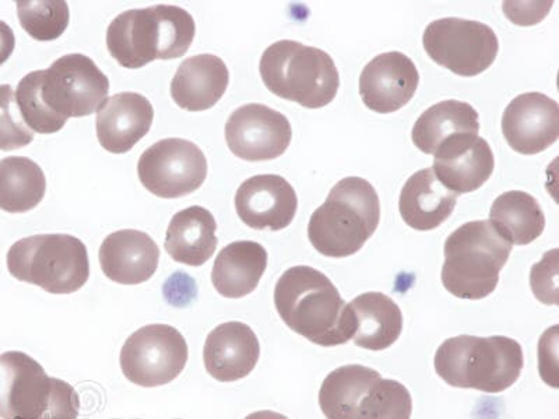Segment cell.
<instances>
[{
	"label": "cell",
	"mask_w": 559,
	"mask_h": 419,
	"mask_svg": "<svg viewBox=\"0 0 559 419\" xmlns=\"http://www.w3.org/2000/svg\"><path fill=\"white\" fill-rule=\"evenodd\" d=\"M47 179L37 163L27 157L0 159V210L27 213L43 202Z\"/></svg>",
	"instance_id": "f1b7e54d"
},
{
	"label": "cell",
	"mask_w": 559,
	"mask_h": 419,
	"mask_svg": "<svg viewBox=\"0 0 559 419\" xmlns=\"http://www.w3.org/2000/svg\"><path fill=\"white\" fill-rule=\"evenodd\" d=\"M412 394L401 382L379 379L359 403L357 419H412Z\"/></svg>",
	"instance_id": "4dcf8cb0"
},
{
	"label": "cell",
	"mask_w": 559,
	"mask_h": 419,
	"mask_svg": "<svg viewBox=\"0 0 559 419\" xmlns=\"http://www.w3.org/2000/svg\"><path fill=\"white\" fill-rule=\"evenodd\" d=\"M524 358L521 344L503 336L448 338L436 354L438 376L449 386L497 394L521 378Z\"/></svg>",
	"instance_id": "277c9868"
},
{
	"label": "cell",
	"mask_w": 559,
	"mask_h": 419,
	"mask_svg": "<svg viewBox=\"0 0 559 419\" xmlns=\"http://www.w3.org/2000/svg\"><path fill=\"white\" fill-rule=\"evenodd\" d=\"M489 222L512 244H528L540 238L546 228L540 203L523 191L502 193L492 203Z\"/></svg>",
	"instance_id": "4316f807"
},
{
	"label": "cell",
	"mask_w": 559,
	"mask_h": 419,
	"mask_svg": "<svg viewBox=\"0 0 559 419\" xmlns=\"http://www.w3.org/2000/svg\"><path fill=\"white\" fill-rule=\"evenodd\" d=\"M259 357L261 343L252 328L241 322L219 324L204 343V368L218 382H237L251 375Z\"/></svg>",
	"instance_id": "ac0fdd59"
},
{
	"label": "cell",
	"mask_w": 559,
	"mask_h": 419,
	"mask_svg": "<svg viewBox=\"0 0 559 419\" xmlns=\"http://www.w3.org/2000/svg\"><path fill=\"white\" fill-rule=\"evenodd\" d=\"M259 72L274 96L308 109L326 107L341 87V74L331 55L292 39L266 48Z\"/></svg>",
	"instance_id": "8992f818"
},
{
	"label": "cell",
	"mask_w": 559,
	"mask_h": 419,
	"mask_svg": "<svg viewBox=\"0 0 559 419\" xmlns=\"http://www.w3.org/2000/svg\"><path fill=\"white\" fill-rule=\"evenodd\" d=\"M423 45L433 62L463 77L486 72L496 62L499 51V39L491 27L457 17L429 23Z\"/></svg>",
	"instance_id": "30bf717a"
},
{
	"label": "cell",
	"mask_w": 559,
	"mask_h": 419,
	"mask_svg": "<svg viewBox=\"0 0 559 419\" xmlns=\"http://www.w3.org/2000/svg\"><path fill=\"white\" fill-rule=\"evenodd\" d=\"M138 173L140 182L154 196L183 197L206 181L207 159L189 140L164 139L142 154Z\"/></svg>",
	"instance_id": "7c38bea8"
},
{
	"label": "cell",
	"mask_w": 559,
	"mask_h": 419,
	"mask_svg": "<svg viewBox=\"0 0 559 419\" xmlns=\"http://www.w3.org/2000/svg\"><path fill=\"white\" fill-rule=\"evenodd\" d=\"M381 375L362 366L337 368L324 379L319 406L328 419H357L359 403Z\"/></svg>",
	"instance_id": "83f0119b"
},
{
	"label": "cell",
	"mask_w": 559,
	"mask_h": 419,
	"mask_svg": "<svg viewBox=\"0 0 559 419\" xmlns=\"http://www.w3.org/2000/svg\"><path fill=\"white\" fill-rule=\"evenodd\" d=\"M353 318V338L357 347L383 351L399 340L403 313L392 298L382 292H366L348 303Z\"/></svg>",
	"instance_id": "603a6c76"
},
{
	"label": "cell",
	"mask_w": 559,
	"mask_h": 419,
	"mask_svg": "<svg viewBox=\"0 0 559 419\" xmlns=\"http://www.w3.org/2000/svg\"><path fill=\"white\" fill-rule=\"evenodd\" d=\"M509 147L523 156L546 152L559 137V105L543 93L521 94L502 117Z\"/></svg>",
	"instance_id": "5bb4252c"
},
{
	"label": "cell",
	"mask_w": 559,
	"mask_h": 419,
	"mask_svg": "<svg viewBox=\"0 0 559 419\" xmlns=\"http://www.w3.org/2000/svg\"><path fill=\"white\" fill-rule=\"evenodd\" d=\"M245 419H288L286 416H283V414L274 412V411H257L249 414V416Z\"/></svg>",
	"instance_id": "d590c367"
},
{
	"label": "cell",
	"mask_w": 559,
	"mask_h": 419,
	"mask_svg": "<svg viewBox=\"0 0 559 419\" xmlns=\"http://www.w3.org/2000/svg\"><path fill=\"white\" fill-rule=\"evenodd\" d=\"M34 140V132L24 123L20 115L13 88L9 84L0 86V149H12L28 146Z\"/></svg>",
	"instance_id": "d6a6232c"
},
{
	"label": "cell",
	"mask_w": 559,
	"mask_h": 419,
	"mask_svg": "<svg viewBox=\"0 0 559 419\" xmlns=\"http://www.w3.org/2000/svg\"><path fill=\"white\" fill-rule=\"evenodd\" d=\"M159 248L146 232L121 229L104 239L99 248L102 271L111 282L139 286L156 274Z\"/></svg>",
	"instance_id": "ffe728a7"
},
{
	"label": "cell",
	"mask_w": 559,
	"mask_h": 419,
	"mask_svg": "<svg viewBox=\"0 0 559 419\" xmlns=\"http://www.w3.org/2000/svg\"><path fill=\"white\" fill-rule=\"evenodd\" d=\"M8 271L19 282L55 296L86 286L90 261L86 244L68 234H41L20 239L8 252Z\"/></svg>",
	"instance_id": "ba28073f"
},
{
	"label": "cell",
	"mask_w": 559,
	"mask_h": 419,
	"mask_svg": "<svg viewBox=\"0 0 559 419\" xmlns=\"http://www.w3.org/2000/svg\"><path fill=\"white\" fill-rule=\"evenodd\" d=\"M418 84V69L407 55L381 53L364 68L359 76V96L371 111L393 113L412 101Z\"/></svg>",
	"instance_id": "2e32d148"
},
{
	"label": "cell",
	"mask_w": 559,
	"mask_h": 419,
	"mask_svg": "<svg viewBox=\"0 0 559 419\" xmlns=\"http://www.w3.org/2000/svg\"><path fill=\"white\" fill-rule=\"evenodd\" d=\"M14 47H16V37L12 27L0 20V67L12 57Z\"/></svg>",
	"instance_id": "e575fe53"
},
{
	"label": "cell",
	"mask_w": 559,
	"mask_h": 419,
	"mask_svg": "<svg viewBox=\"0 0 559 419\" xmlns=\"http://www.w3.org/2000/svg\"><path fill=\"white\" fill-rule=\"evenodd\" d=\"M480 115L468 103L447 99L429 107L414 124L412 139L419 152L433 156L454 134L480 132Z\"/></svg>",
	"instance_id": "484cf974"
},
{
	"label": "cell",
	"mask_w": 559,
	"mask_h": 419,
	"mask_svg": "<svg viewBox=\"0 0 559 419\" xmlns=\"http://www.w3.org/2000/svg\"><path fill=\"white\" fill-rule=\"evenodd\" d=\"M266 268L267 252L261 243L233 242L218 253L212 271V283L224 298H243L258 288Z\"/></svg>",
	"instance_id": "d4e9b609"
},
{
	"label": "cell",
	"mask_w": 559,
	"mask_h": 419,
	"mask_svg": "<svg viewBox=\"0 0 559 419\" xmlns=\"http://www.w3.org/2000/svg\"><path fill=\"white\" fill-rule=\"evenodd\" d=\"M17 108L24 123L35 133L52 134L63 129L67 122L48 111L38 93L37 73H28L20 80L16 94Z\"/></svg>",
	"instance_id": "1f68e13d"
},
{
	"label": "cell",
	"mask_w": 559,
	"mask_h": 419,
	"mask_svg": "<svg viewBox=\"0 0 559 419\" xmlns=\"http://www.w3.org/2000/svg\"><path fill=\"white\" fill-rule=\"evenodd\" d=\"M292 139V123L286 115L263 104L242 105L226 123L227 146L243 161H271L282 157Z\"/></svg>",
	"instance_id": "4fadbf2b"
},
{
	"label": "cell",
	"mask_w": 559,
	"mask_h": 419,
	"mask_svg": "<svg viewBox=\"0 0 559 419\" xmlns=\"http://www.w3.org/2000/svg\"><path fill=\"white\" fill-rule=\"evenodd\" d=\"M197 34L192 14L171 4L127 10L109 24L107 47L121 67L140 69L162 59L182 58Z\"/></svg>",
	"instance_id": "7a4b0ae2"
},
{
	"label": "cell",
	"mask_w": 559,
	"mask_h": 419,
	"mask_svg": "<svg viewBox=\"0 0 559 419\" xmlns=\"http://www.w3.org/2000/svg\"><path fill=\"white\" fill-rule=\"evenodd\" d=\"M558 249H552L544 254L540 263L532 267L533 294L546 306H558Z\"/></svg>",
	"instance_id": "836d02e7"
},
{
	"label": "cell",
	"mask_w": 559,
	"mask_h": 419,
	"mask_svg": "<svg viewBox=\"0 0 559 419\" xmlns=\"http://www.w3.org/2000/svg\"><path fill=\"white\" fill-rule=\"evenodd\" d=\"M238 217L249 228L282 231L296 218V189L280 175H257L242 182L236 194Z\"/></svg>",
	"instance_id": "e0dca14e"
},
{
	"label": "cell",
	"mask_w": 559,
	"mask_h": 419,
	"mask_svg": "<svg viewBox=\"0 0 559 419\" xmlns=\"http://www.w3.org/2000/svg\"><path fill=\"white\" fill-rule=\"evenodd\" d=\"M35 73L41 101L64 122L98 111L109 93L108 77L86 55H64L48 69Z\"/></svg>",
	"instance_id": "9c48e42d"
},
{
	"label": "cell",
	"mask_w": 559,
	"mask_h": 419,
	"mask_svg": "<svg viewBox=\"0 0 559 419\" xmlns=\"http://www.w3.org/2000/svg\"><path fill=\"white\" fill-rule=\"evenodd\" d=\"M379 219L381 202L376 188L364 178H344L309 219V242L323 256H353L376 234Z\"/></svg>",
	"instance_id": "3957f363"
},
{
	"label": "cell",
	"mask_w": 559,
	"mask_h": 419,
	"mask_svg": "<svg viewBox=\"0 0 559 419\" xmlns=\"http://www.w3.org/2000/svg\"><path fill=\"white\" fill-rule=\"evenodd\" d=\"M154 119L152 103L142 94L119 93L105 99L97 112L98 142L107 152H131L150 132Z\"/></svg>",
	"instance_id": "d6986e66"
},
{
	"label": "cell",
	"mask_w": 559,
	"mask_h": 419,
	"mask_svg": "<svg viewBox=\"0 0 559 419\" xmlns=\"http://www.w3.org/2000/svg\"><path fill=\"white\" fill-rule=\"evenodd\" d=\"M217 223L207 208L192 206L175 214L166 236V251L173 261L199 267L216 252Z\"/></svg>",
	"instance_id": "cb8c5ba5"
},
{
	"label": "cell",
	"mask_w": 559,
	"mask_h": 419,
	"mask_svg": "<svg viewBox=\"0 0 559 419\" xmlns=\"http://www.w3.org/2000/svg\"><path fill=\"white\" fill-rule=\"evenodd\" d=\"M496 158L486 139L474 133L454 134L433 154L438 181L456 194L476 192L491 178Z\"/></svg>",
	"instance_id": "9a60e30c"
},
{
	"label": "cell",
	"mask_w": 559,
	"mask_h": 419,
	"mask_svg": "<svg viewBox=\"0 0 559 419\" xmlns=\"http://www.w3.org/2000/svg\"><path fill=\"white\" fill-rule=\"evenodd\" d=\"M20 24L37 41H53L67 32L70 13L64 0H20Z\"/></svg>",
	"instance_id": "f546056e"
},
{
	"label": "cell",
	"mask_w": 559,
	"mask_h": 419,
	"mask_svg": "<svg viewBox=\"0 0 559 419\" xmlns=\"http://www.w3.org/2000/svg\"><path fill=\"white\" fill-rule=\"evenodd\" d=\"M189 349L181 333L168 324H148L124 342L121 368L129 382L142 387L171 383L187 367Z\"/></svg>",
	"instance_id": "8fae6325"
},
{
	"label": "cell",
	"mask_w": 559,
	"mask_h": 419,
	"mask_svg": "<svg viewBox=\"0 0 559 419\" xmlns=\"http://www.w3.org/2000/svg\"><path fill=\"white\" fill-rule=\"evenodd\" d=\"M79 412V393L68 382L49 378L26 352L0 354V417L78 419Z\"/></svg>",
	"instance_id": "52a82bcc"
},
{
	"label": "cell",
	"mask_w": 559,
	"mask_h": 419,
	"mask_svg": "<svg viewBox=\"0 0 559 419\" xmlns=\"http://www.w3.org/2000/svg\"><path fill=\"white\" fill-rule=\"evenodd\" d=\"M228 84V68L222 58L197 55L179 64L171 82V97L187 111H207L223 98Z\"/></svg>",
	"instance_id": "44dd1931"
},
{
	"label": "cell",
	"mask_w": 559,
	"mask_h": 419,
	"mask_svg": "<svg viewBox=\"0 0 559 419\" xmlns=\"http://www.w3.org/2000/svg\"><path fill=\"white\" fill-rule=\"evenodd\" d=\"M512 247L489 219L463 224L443 247V287L453 297L472 301L491 296Z\"/></svg>",
	"instance_id": "5b68a950"
},
{
	"label": "cell",
	"mask_w": 559,
	"mask_h": 419,
	"mask_svg": "<svg viewBox=\"0 0 559 419\" xmlns=\"http://www.w3.org/2000/svg\"><path fill=\"white\" fill-rule=\"evenodd\" d=\"M457 197L438 181L432 168L419 169L404 184L399 210L408 227L432 231L452 216Z\"/></svg>",
	"instance_id": "7402d4cb"
},
{
	"label": "cell",
	"mask_w": 559,
	"mask_h": 419,
	"mask_svg": "<svg viewBox=\"0 0 559 419\" xmlns=\"http://www.w3.org/2000/svg\"><path fill=\"white\" fill-rule=\"evenodd\" d=\"M274 306L294 333L321 347H337L353 338V318L338 289L309 266L288 268L274 288Z\"/></svg>",
	"instance_id": "6da1fadb"
}]
</instances>
